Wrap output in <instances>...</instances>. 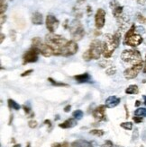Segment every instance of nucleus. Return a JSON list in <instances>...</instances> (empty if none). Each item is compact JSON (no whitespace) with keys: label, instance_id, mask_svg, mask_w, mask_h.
I'll list each match as a JSON object with an SVG mask.
<instances>
[{"label":"nucleus","instance_id":"e433bc0d","mask_svg":"<svg viewBox=\"0 0 146 147\" xmlns=\"http://www.w3.org/2000/svg\"><path fill=\"white\" fill-rule=\"evenodd\" d=\"M10 35H11L12 38H13V40H16V32H14V31H11L10 32Z\"/></svg>","mask_w":146,"mask_h":147},{"label":"nucleus","instance_id":"72a5a7b5","mask_svg":"<svg viewBox=\"0 0 146 147\" xmlns=\"http://www.w3.org/2000/svg\"><path fill=\"white\" fill-rule=\"evenodd\" d=\"M137 137H138V129L135 128V130H134V134H133V138H134V139H137Z\"/></svg>","mask_w":146,"mask_h":147},{"label":"nucleus","instance_id":"f704fd0d","mask_svg":"<svg viewBox=\"0 0 146 147\" xmlns=\"http://www.w3.org/2000/svg\"><path fill=\"white\" fill-rule=\"evenodd\" d=\"M23 108H24V109H25V113H26L27 115H28L29 113H30V112H31V109H30V108H28V107H26L25 105V106H24Z\"/></svg>","mask_w":146,"mask_h":147},{"label":"nucleus","instance_id":"dca6fc26","mask_svg":"<svg viewBox=\"0 0 146 147\" xmlns=\"http://www.w3.org/2000/svg\"><path fill=\"white\" fill-rule=\"evenodd\" d=\"M77 125V119H74V117H70V119H68L67 120H65L63 123L60 124L59 127L61 128H64V129H68V128H72L74 127Z\"/></svg>","mask_w":146,"mask_h":147},{"label":"nucleus","instance_id":"79ce46f5","mask_svg":"<svg viewBox=\"0 0 146 147\" xmlns=\"http://www.w3.org/2000/svg\"><path fill=\"white\" fill-rule=\"evenodd\" d=\"M137 2L139 4H141V5H143L146 2V0H137Z\"/></svg>","mask_w":146,"mask_h":147},{"label":"nucleus","instance_id":"423d86ee","mask_svg":"<svg viewBox=\"0 0 146 147\" xmlns=\"http://www.w3.org/2000/svg\"><path fill=\"white\" fill-rule=\"evenodd\" d=\"M69 30L71 35V38L74 41L80 40L85 35V29L78 19H75L71 22V24L69 25Z\"/></svg>","mask_w":146,"mask_h":147},{"label":"nucleus","instance_id":"a19ab883","mask_svg":"<svg viewBox=\"0 0 146 147\" xmlns=\"http://www.w3.org/2000/svg\"><path fill=\"white\" fill-rule=\"evenodd\" d=\"M52 147H62V145H61V144H58V143H56V144H53Z\"/></svg>","mask_w":146,"mask_h":147},{"label":"nucleus","instance_id":"9d476101","mask_svg":"<svg viewBox=\"0 0 146 147\" xmlns=\"http://www.w3.org/2000/svg\"><path fill=\"white\" fill-rule=\"evenodd\" d=\"M78 47L77 45V43L74 40H69L68 43L62 49L61 52V56H63V57L72 56L78 52Z\"/></svg>","mask_w":146,"mask_h":147},{"label":"nucleus","instance_id":"1a4fd4ad","mask_svg":"<svg viewBox=\"0 0 146 147\" xmlns=\"http://www.w3.org/2000/svg\"><path fill=\"white\" fill-rule=\"evenodd\" d=\"M39 50L35 48H31L29 50H27L26 52L23 56V64L26 65L29 63H34L38 60L39 58Z\"/></svg>","mask_w":146,"mask_h":147},{"label":"nucleus","instance_id":"b1692460","mask_svg":"<svg viewBox=\"0 0 146 147\" xmlns=\"http://www.w3.org/2000/svg\"><path fill=\"white\" fill-rule=\"evenodd\" d=\"M6 9H7V3L5 2V0H0V13H1V16H3Z\"/></svg>","mask_w":146,"mask_h":147},{"label":"nucleus","instance_id":"f03ea898","mask_svg":"<svg viewBox=\"0 0 146 147\" xmlns=\"http://www.w3.org/2000/svg\"><path fill=\"white\" fill-rule=\"evenodd\" d=\"M68 41L69 40L64 37L54 33H50L45 36V42L53 49L55 56H61V50Z\"/></svg>","mask_w":146,"mask_h":147},{"label":"nucleus","instance_id":"c03bdc74","mask_svg":"<svg viewBox=\"0 0 146 147\" xmlns=\"http://www.w3.org/2000/svg\"><path fill=\"white\" fill-rule=\"evenodd\" d=\"M61 145H62V147H70L69 145V144L68 143H63V144H61Z\"/></svg>","mask_w":146,"mask_h":147},{"label":"nucleus","instance_id":"58836bf2","mask_svg":"<svg viewBox=\"0 0 146 147\" xmlns=\"http://www.w3.org/2000/svg\"><path fill=\"white\" fill-rule=\"evenodd\" d=\"M87 14H90V13L92 12V8H91L89 5H87Z\"/></svg>","mask_w":146,"mask_h":147},{"label":"nucleus","instance_id":"4c0bfd02","mask_svg":"<svg viewBox=\"0 0 146 147\" xmlns=\"http://www.w3.org/2000/svg\"><path fill=\"white\" fill-rule=\"evenodd\" d=\"M5 19H6V17H5V16H1V25L4 24V22H5Z\"/></svg>","mask_w":146,"mask_h":147},{"label":"nucleus","instance_id":"6e6552de","mask_svg":"<svg viewBox=\"0 0 146 147\" xmlns=\"http://www.w3.org/2000/svg\"><path fill=\"white\" fill-rule=\"evenodd\" d=\"M143 65H144L143 62L132 65L131 67L125 70V72H123V76H125L127 80L135 78L138 76V74L142 71V69H143Z\"/></svg>","mask_w":146,"mask_h":147},{"label":"nucleus","instance_id":"a211bd4d","mask_svg":"<svg viewBox=\"0 0 146 147\" xmlns=\"http://www.w3.org/2000/svg\"><path fill=\"white\" fill-rule=\"evenodd\" d=\"M90 78H91L90 76L87 73H84V74H81V75H78V76H74V79L79 84L87 83L90 80Z\"/></svg>","mask_w":146,"mask_h":147},{"label":"nucleus","instance_id":"393cba45","mask_svg":"<svg viewBox=\"0 0 146 147\" xmlns=\"http://www.w3.org/2000/svg\"><path fill=\"white\" fill-rule=\"evenodd\" d=\"M121 127H123L126 130H132L133 129V123L132 122H123L120 124Z\"/></svg>","mask_w":146,"mask_h":147},{"label":"nucleus","instance_id":"4468645a","mask_svg":"<svg viewBox=\"0 0 146 147\" xmlns=\"http://www.w3.org/2000/svg\"><path fill=\"white\" fill-rule=\"evenodd\" d=\"M106 105H100L92 113L94 119L98 121H103L106 119Z\"/></svg>","mask_w":146,"mask_h":147},{"label":"nucleus","instance_id":"473e14b6","mask_svg":"<svg viewBox=\"0 0 146 147\" xmlns=\"http://www.w3.org/2000/svg\"><path fill=\"white\" fill-rule=\"evenodd\" d=\"M133 120L135 122V123H141L142 121H143V117H133Z\"/></svg>","mask_w":146,"mask_h":147},{"label":"nucleus","instance_id":"9b49d317","mask_svg":"<svg viewBox=\"0 0 146 147\" xmlns=\"http://www.w3.org/2000/svg\"><path fill=\"white\" fill-rule=\"evenodd\" d=\"M106 11L102 8L98 9L96 14H95V24H96V28L100 30L104 27L106 23Z\"/></svg>","mask_w":146,"mask_h":147},{"label":"nucleus","instance_id":"20e7f679","mask_svg":"<svg viewBox=\"0 0 146 147\" xmlns=\"http://www.w3.org/2000/svg\"><path fill=\"white\" fill-rule=\"evenodd\" d=\"M135 31L136 26L133 24L125 35V40H123V44L125 45H128L131 47H137L143 42L142 36L138 33H135Z\"/></svg>","mask_w":146,"mask_h":147},{"label":"nucleus","instance_id":"412c9836","mask_svg":"<svg viewBox=\"0 0 146 147\" xmlns=\"http://www.w3.org/2000/svg\"><path fill=\"white\" fill-rule=\"evenodd\" d=\"M134 116L145 117H146V109L145 108H138L134 111Z\"/></svg>","mask_w":146,"mask_h":147},{"label":"nucleus","instance_id":"bb28decb","mask_svg":"<svg viewBox=\"0 0 146 147\" xmlns=\"http://www.w3.org/2000/svg\"><path fill=\"white\" fill-rule=\"evenodd\" d=\"M48 81L50 83V84H53V85H56V86H68V84H63V83H58V82H56V81H54L53 78H50V77H49L48 78Z\"/></svg>","mask_w":146,"mask_h":147},{"label":"nucleus","instance_id":"6ab92c4d","mask_svg":"<svg viewBox=\"0 0 146 147\" xmlns=\"http://www.w3.org/2000/svg\"><path fill=\"white\" fill-rule=\"evenodd\" d=\"M70 145H71V147H92V145L89 142L83 140V139H78V140H76V141L73 142Z\"/></svg>","mask_w":146,"mask_h":147},{"label":"nucleus","instance_id":"ea45409f","mask_svg":"<svg viewBox=\"0 0 146 147\" xmlns=\"http://www.w3.org/2000/svg\"><path fill=\"white\" fill-rule=\"evenodd\" d=\"M143 73H146V55H145V61H144V65H143Z\"/></svg>","mask_w":146,"mask_h":147},{"label":"nucleus","instance_id":"c9c22d12","mask_svg":"<svg viewBox=\"0 0 146 147\" xmlns=\"http://www.w3.org/2000/svg\"><path fill=\"white\" fill-rule=\"evenodd\" d=\"M70 109H71V106L70 105H67L66 107L64 108V112H70Z\"/></svg>","mask_w":146,"mask_h":147},{"label":"nucleus","instance_id":"f257e3e1","mask_svg":"<svg viewBox=\"0 0 146 147\" xmlns=\"http://www.w3.org/2000/svg\"><path fill=\"white\" fill-rule=\"evenodd\" d=\"M121 40V32L120 30L112 34H106L104 41L102 43L103 47V56L105 58L111 57L115 49L119 46Z\"/></svg>","mask_w":146,"mask_h":147},{"label":"nucleus","instance_id":"7ed1b4c3","mask_svg":"<svg viewBox=\"0 0 146 147\" xmlns=\"http://www.w3.org/2000/svg\"><path fill=\"white\" fill-rule=\"evenodd\" d=\"M103 54V47L102 42L99 40H94L90 43V47L83 54V59L85 61H89L91 59H99Z\"/></svg>","mask_w":146,"mask_h":147},{"label":"nucleus","instance_id":"7c9ffc66","mask_svg":"<svg viewBox=\"0 0 146 147\" xmlns=\"http://www.w3.org/2000/svg\"><path fill=\"white\" fill-rule=\"evenodd\" d=\"M102 147H114V144H113V143H112L111 141L107 140V141H106V142L103 144Z\"/></svg>","mask_w":146,"mask_h":147},{"label":"nucleus","instance_id":"8fccbe9b","mask_svg":"<svg viewBox=\"0 0 146 147\" xmlns=\"http://www.w3.org/2000/svg\"><path fill=\"white\" fill-rule=\"evenodd\" d=\"M14 147H21L20 144H16V146H14Z\"/></svg>","mask_w":146,"mask_h":147},{"label":"nucleus","instance_id":"a18cd8bd","mask_svg":"<svg viewBox=\"0 0 146 147\" xmlns=\"http://www.w3.org/2000/svg\"><path fill=\"white\" fill-rule=\"evenodd\" d=\"M140 104H141V101H140V100H136V102H135V106L138 107V106H140Z\"/></svg>","mask_w":146,"mask_h":147},{"label":"nucleus","instance_id":"c756f323","mask_svg":"<svg viewBox=\"0 0 146 147\" xmlns=\"http://www.w3.org/2000/svg\"><path fill=\"white\" fill-rule=\"evenodd\" d=\"M28 126H29V127H31V128H35L36 127L38 126V123H37V121H35V120H30L28 122Z\"/></svg>","mask_w":146,"mask_h":147},{"label":"nucleus","instance_id":"37998d69","mask_svg":"<svg viewBox=\"0 0 146 147\" xmlns=\"http://www.w3.org/2000/svg\"><path fill=\"white\" fill-rule=\"evenodd\" d=\"M4 39H5V35H4L3 33H1V40H0V43H2V42H3Z\"/></svg>","mask_w":146,"mask_h":147},{"label":"nucleus","instance_id":"aec40b11","mask_svg":"<svg viewBox=\"0 0 146 147\" xmlns=\"http://www.w3.org/2000/svg\"><path fill=\"white\" fill-rule=\"evenodd\" d=\"M138 92H139V88H138V86L135 85V84H131V85H129L126 88V94L133 95V94H137Z\"/></svg>","mask_w":146,"mask_h":147},{"label":"nucleus","instance_id":"2f4dec72","mask_svg":"<svg viewBox=\"0 0 146 147\" xmlns=\"http://www.w3.org/2000/svg\"><path fill=\"white\" fill-rule=\"evenodd\" d=\"M33 72V69H29V70H27V71H25V72H24L23 74L21 75V76L22 77H25V76H29L30 74H32Z\"/></svg>","mask_w":146,"mask_h":147},{"label":"nucleus","instance_id":"2eb2a0df","mask_svg":"<svg viewBox=\"0 0 146 147\" xmlns=\"http://www.w3.org/2000/svg\"><path fill=\"white\" fill-rule=\"evenodd\" d=\"M120 101H121V100L118 97H116V96H109L106 100V101H105V105L108 109H113V108L117 106L120 103Z\"/></svg>","mask_w":146,"mask_h":147},{"label":"nucleus","instance_id":"cd10ccee","mask_svg":"<svg viewBox=\"0 0 146 147\" xmlns=\"http://www.w3.org/2000/svg\"><path fill=\"white\" fill-rule=\"evenodd\" d=\"M137 20H138V22L139 23H141V24H146V17H144L143 14H141V13H137Z\"/></svg>","mask_w":146,"mask_h":147},{"label":"nucleus","instance_id":"ddd939ff","mask_svg":"<svg viewBox=\"0 0 146 147\" xmlns=\"http://www.w3.org/2000/svg\"><path fill=\"white\" fill-rule=\"evenodd\" d=\"M110 7H111L112 13H113V16H115V18L118 19L122 16L123 7L118 3L117 0H112V1L110 2Z\"/></svg>","mask_w":146,"mask_h":147},{"label":"nucleus","instance_id":"5701e85b","mask_svg":"<svg viewBox=\"0 0 146 147\" xmlns=\"http://www.w3.org/2000/svg\"><path fill=\"white\" fill-rule=\"evenodd\" d=\"M83 115H84L83 111H82V110H80V109H77V110H75V111L72 113V117H74V119H76L77 120L81 119Z\"/></svg>","mask_w":146,"mask_h":147},{"label":"nucleus","instance_id":"39448f33","mask_svg":"<svg viewBox=\"0 0 146 147\" xmlns=\"http://www.w3.org/2000/svg\"><path fill=\"white\" fill-rule=\"evenodd\" d=\"M121 59L126 63L132 64L133 65L143 62L142 55L139 51L136 50V49H126V50H123L121 54Z\"/></svg>","mask_w":146,"mask_h":147},{"label":"nucleus","instance_id":"49530a36","mask_svg":"<svg viewBox=\"0 0 146 147\" xmlns=\"http://www.w3.org/2000/svg\"><path fill=\"white\" fill-rule=\"evenodd\" d=\"M44 123H45L46 125H49V126H50V120H45Z\"/></svg>","mask_w":146,"mask_h":147},{"label":"nucleus","instance_id":"0eeeda50","mask_svg":"<svg viewBox=\"0 0 146 147\" xmlns=\"http://www.w3.org/2000/svg\"><path fill=\"white\" fill-rule=\"evenodd\" d=\"M32 47L37 49L39 50L40 54H42L43 57H49L50 56L54 55L53 49L50 48L48 44L42 43V40L39 38V37H35V38H33L32 40Z\"/></svg>","mask_w":146,"mask_h":147},{"label":"nucleus","instance_id":"de8ad7c7","mask_svg":"<svg viewBox=\"0 0 146 147\" xmlns=\"http://www.w3.org/2000/svg\"><path fill=\"white\" fill-rule=\"evenodd\" d=\"M143 100H144V104L146 105V96L145 95H143Z\"/></svg>","mask_w":146,"mask_h":147},{"label":"nucleus","instance_id":"09e8293b","mask_svg":"<svg viewBox=\"0 0 146 147\" xmlns=\"http://www.w3.org/2000/svg\"><path fill=\"white\" fill-rule=\"evenodd\" d=\"M77 1H78V3H82L85 1V0H77Z\"/></svg>","mask_w":146,"mask_h":147},{"label":"nucleus","instance_id":"f3484780","mask_svg":"<svg viewBox=\"0 0 146 147\" xmlns=\"http://www.w3.org/2000/svg\"><path fill=\"white\" fill-rule=\"evenodd\" d=\"M42 14L39 12H35L33 13L32 16V23L33 24H35V25H41L42 24Z\"/></svg>","mask_w":146,"mask_h":147},{"label":"nucleus","instance_id":"a878e982","mask_svg":"<svg viewBox=\"0 0 146 147\" xmlns=\"http://www.w3.org/2000/svg\"><path fill=\"white\" fill-rule=\"evenodd\" d=\"M90 135H93V136H103L105 132L101 129H93L89 132Z\"/></svg>","mask_w":146,"mask_h":147},{"label":"nucleus","instance_id":"c85d7f7f","mask_svg":"<svg viewBox=\"0 0 146 147\" xmlns=\"http://www.w3.org/2000/svg\"><path fill=\"white\" fill-rule=\"evenodd\" d=\"M115 72H116V69H115V67H109V68L106 71V75H107V76H113V75H115Z\"/></svg>","mask_w":146,"mask_h":147},{"label":"nucleus","instance_id":"f8f14e48","mask_svg":"<svg viewBox=\"0 0 146 147\" xmlns=\"http://www.w3.org/2000/svg\"><path fill=\"white\" fill-rule=\"evenodd\" d=\"M45 24H46V28L48 29V31L50 33H53L57 30V28L59 27L60 22L54 16L49 14V16H47V17H46Z\"/></svg>","mask_w":146,"mask_h":147},{"label":"nucleus","instance_id":"4be33fe9","mask_svg":"<svg viewBox=\"0 0 146 147\" xmlns=\"http://www.w3.org/2000/svg\"><path fill=\"white\" fill-rule=\"evenodd\" d=\"M7 102H8V106H9L10 109L18 110V109H20V108H21V106L17 103V102H16V101H14V100H12V99H9L8 100H7Z\"/></svg>","mask_w":146,"mask_h":147}]
</instances>
